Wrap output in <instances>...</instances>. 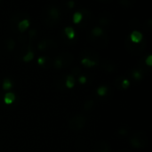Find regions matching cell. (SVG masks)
<instances>
[{"label": "cell", "instance_id": "obj_5", "mask_svg": "<svg viewBox=\"0 0 152 152\" xmlns=\"http://www.w3.org/2000/svg\"><path fill=\"white\" fill-rule=\"evenodd\" d=\"M143 36L142 34V32L138 31V30H134L131 34H130V39L133 43L134 44H139L141 43V41L142 40Z\"/></svg>", "mask_w": 152, "mask_h": 152}, {"label": "cell", "instance_id": "obj_11", "mask_svg": "<svg viewBox=\"0 0 152 152\" xmlns=\"http://www.w3.org/2000/svg\"><path fill=\"white\" fill-rule=\"evenodd\" d=\"M75 85V78L73 75H68L66 79V87L68 89H72Z\"/></svg>", "mask_w": 152, "mask_h": 152}, {"label": "cell", "instance_id": "obj_21", "mask_svg": "<svg viewBox=\"0 0 152 152\" xmlns=\"http://www.w3.org/2000/svg\"><path fill=\"white\" fill-rule=\"evenodd\" d=\"M133 77L136 80V81H140L142 79V73L138 71V70H134L132 73Z\"/></svg>", "mask_w": 152, "mask_h": 152}, {"label": "cell", "instance_id": "obj_2", "mask_svg": "<svg viewBox=\"0 0 152 152\" xmlns=\"http://www.w3.org/2000/svg\"><path fill=\"white\" fill-rule=\"evenodd\" d=\"M145 137H146L145 135L141 136V135H140V133H136L134 134V135L132 136V138L130 139V143H131V145H132L133 147H134V148H136V149L143 148V147L146 145V143H147V142L144 141Z\"/></svg>", "mask_w": 152, "mask_h": 152}, {"label": "cell", "instance_id": "obj_14", "mask_svg": "<svg viewBox=\"0 0 152 152\" xmlns=\"http://www.w3.org/2000/svg\"><path fill=\"white\" fill-rule=\"evenodd\" d=\"M12 88V83L9 79H5L3 82V90H9L10 89Z\"/></svg>", "mask_w": 152, "mask_h": 152}, {"label": "cell", "instance_id": "obj_3", "mask_svg": "<svg viewBox=\"0 0 152 152\" xmlns=\"http://www.w3.org/2000/svg\"><path fill=\"white\" fill-rule=\"evenodd\" d=\"M58 57H60L61 59V61L63 63V66H69L74 60L73 56L69 52H62L58 56Z\"/></svg>", "mask_w": 152, "mask_h": 152}, {"label": "cell", "instance_id": "obj_20", "mask_svg": "<svg viewBox=\"0 0 152 152\" xmlns=\"http://www.w3.org/2000/svg\"><path fill=\"white\" fill-rule=\"evenodd\" d=\"M100 23L102 25H108L110 23V17L109 16H102L100 18Z\"/></svg>", "mask_w": 152, "mask_h": 152}, {"label": "cell", "instance_id": "obj_6", "mask_svg": "<svg viewBox=\"0 0 152 152\" xmlns=\"http://www.w3.org/2000/svg\"><path fill=\"white\" fill-rule=\"evenodd\" d=\"M30 25V22L28 19H23L18 22V30L20 32H24Z\"/></svg>", "mask_w": 152, "mask_h": 152}, {"label": "cell", "instance_id": "obj_12", "mask_svg": "<svg viewBox=\"0 0 152 152\" xmlns=\"http://www.w3.org/2000/svg\"><path fill=\"white\" fill-rule=\"evenodd\" d=\"M103 30H102V28H101V27H95V28H94L93 30H92V31H91V33H92V35L94 36V37H96V38H99V37H101V36H102L103 35Z\"/></svg>", "mask_w": 152, "mask_h": 152}, {"label": "cell", "instance_id": "obj_7", "mask_svg": "<svg viewBox=\"0 0 152 152\" xmlns=\"http://www.w3.org/2000/svg\"><path fill=\"white\" fill-rule=\"evenodd\" d=\"M15 99H16V97H15L14 93H12V92H7L4 96V102L6 105H11V104H12L15 101Z\"/></svg>", "mask_w": 152, "mask_h": 152}, {"label": "cell", "instance_id": "obj_25", "mask_svg": "<svg viewBox=\"0 0 152 152\" xmlns=\"http://www.w3.org/2000/svg\"><path fill=\"white\" fill-rule=\"evenodd\" d=\"M86 81H87V79H86V76H79L78 77V82L79 83H81V84H85L86 82Z\"/></svg>", "mask_w": 152, "mask_h": 152}, {"label": "cell", "instance_id": "obj_16", "mask_svg": "<svg viewBox=\"0 0 152 152\" xmlns=\"http://www.w3.org/2000/svg\"><path fill=\"white\" fill-rule=\"evenodd\" d=\"M107 91H108V88L105 86H101L97 89V94L101 97L105 96L107 94Z\"/></svg>", "mask_w": 152, "mask_h": 152}, {"label": "cell", "instance_id": "obj_26", "mask_svg": "<svg viewBox=\"0 0 152 152\" xmlns=\"http://www.w3.org/2000/svg\"><path fill=\"white\" fill-rule=\"evenodd\" d=\"M75 4H76V3H75V1H74V0H69V1L67 3V6H68L69 9H71V8H74Z\"/></svg>", "mask_w": 152, "mask_h": 152}, {"label": "cell", "instance_id": "obj_17", "mask_svg": "<svg viewBox=\"0 0 152 152\" xmlns=\"http://www.w3.org/2000/svg\"><path fill=\"white\" fill-rule=\"evenodd\" d=\"M94 106V100H87L84 104V109L85 110H91Z\"/></svg>", "mask_w": 152, "mask_h": 152}, {"label": "cell", "instance_id": "obj_9", "mask_svg": "<svg viewBox=\"0 0 152 152\" xmlns=\"http://www.w3.org/2000/svg\"><path fill=\"white\" fill-rule=\"evenodd\" d=\"M81 64H82L84 66H86V67H93V66H94V65H97V63H96L95 61H94V60H92V59H90V58H88V57L83 58V59L81 60Z\"/></svg>", "mask_w": 152, "mask_h": 152}, {"label": "cell", "instance_id": "obj_15", "mask_svg": "<svg viewBox=\"0 0 152 152\" xmlns=\"http://www.w3.org/2000/svg\"><path fill=\"white\" fill-rule=\"evenodd\" d=\"M15 47V41L12 39H7V42H6V47L9 51H12L13 50Z\"/></svg>", "mask_w": 152, "mask_h": 152}, {"label": "cell", "instance_id": "obj_19", "mask_svg": "<svg viewBox=\"0 0 152 152\" xmlns=\"http://www.w3.org/2000/svg\"><path fill=\"white\" fill-rule=\"evenodd\" d=\"M47 45H48V42H47V40H42L41 42H39L38 43V46H37V47H38V49L39 50H41V51H43V50H45L46 47H47Z\"/></svg>", "mask_w": 152, "mask_h": 152}, {"label": "cell", "instance_id": "obj_13", "mask_svg": "<svg viewBox=\"0 0 152 152\" xmlns=\"http://www.w3.org/2000/svg\"><path fill=\"white\" fill-rule=\"evenodd\" d=\"M33 58H34V53H33V51L28 50V51L26 53V55L23 56L22 60H23L25 63H28V62H30L31 60H33Z\"/></svg>", "mask_w": 152, "mask_h": 152}, {"label": "cell", "instance_id": "obj_27", "mask_svg": "<svg viewBox=\"0 0 152 152\" xmlns=\"http://www.w3.org/2000/svg\"><path fill=\"white\" fill-rule=\"evenodd\" d=\"M36 34H37L36 30H29V36H30V38L35 37V36H36Z\"/></svg>", "mask_w": 152, "mask_h": 152}, {"label": "cell", "instance_id": "obj_24", "mask_svg": "<svg viewBox=\"0 0 152 152\" xmlns=\"http://www.w3.org/2000/svg\"><path fill=\"white\" fill-rule=\"evenodd\" d=\"M145 63H146V65H148V66H151L152 65V56L151 55H149L148 56V57L146 58V60H145Z\"/></svg>", "mask_w": 152, "mask_h": 152}, {"label": "cell", "instance_id": "obj_29", "mask_svg": "<svg viewBox=\"0 0 152 152\" xmlns=\"http://www.w3.org/2000/svg\"><path fill=\"white\" fill-rule=\"evenodd\" d=\"M101 152H108V151H102Z\"/></svg>", "mask_w": 152, "mask_h": 152}, {"label": "cell", "instance_id": "obj_1", "mask_svg": "<svg viewBox=\"0 0 152 152\" xmlns=\"http://www.w3.org/2000/svg\"><path fill=\"white\" fill-rule=\"evenodd\" d=\"M86 118L82 115H76L72 116L68 123L69 129L73 131H79L83 129L86 126Z\"/></svg>", "mask_w": 152, "mask_h": 152}, {"label": "cell", "instance_id": "obj_4", "mask_svg": "<svg viewBox=\"0 0 152 152\" xmlns=\"http://www.w3.org/2000/svg\"><path fill=\"white\" fill-rule=\"evenodd\" d=\"M47 14H48V18L53 22L58 21V19L60 18V11L56 7H51L48 10Z\"/></svg>", "mask_w": 152, "mask_h": 152}, {"label": "cell", "instance_id": "obj_28", "mask_svg": "<svg viewBox=\"0 0 152 152\" xmlns=\"http://www.w3.org/2000/svg\"><path fill=\"white\" fill-rule=\"evenodd\" d=\"M118 133H119V134H121V135H125V134H126V130L125 128H121V129L118 130Z\"/></svg>", "mask_w": 152, "mask_h": 152}, {"label": "cell", "instance_id": "obj_23", "mask_svg": "<svg viewBox=\"0 0 152 152\" xmlns=\"http://www.w3.org/2000/svg\"><path fill=\"white\" fill-rule=\"evenodd\" d=\"M45 62H46V57H45V56H40L37 59V64L41 66H43L45 64Z\"/></svg>", "mask_w": 152, "mask_h": 152}, {"label": "cell", "instance_id": "obj_22", "mask_svg": "<svg viewBox=\"0 0 152 152\" xmlns=\"http://www.w3.org/2000/svg\"><path fill=\"white\" fill-rule=\"evenodd\" d=\"M121 86H122V88H123L124 90L128 89V88H129V86H130V81H129L128 79H124V80L122 81V84H121Z\"/></svg>", "mask_w": 152, "mask_h": 152}, {"label": "cell", "instance_id": "obj_8", "mask_svg": "<svg viewBox=\"0 0 152 152\" xmlns=\"http://www.w3.org/2000/svg\"><path fill=\"white\" fill-rule=\"evenodd\" d=\"M64 33H65V35L67 36V38L69 39H75V37H76V32H75V30H74V29L72 28V27H70V26H69V27H66L65 29H64Z\"/></svg>", "mask_w": 152, "mask_h": 152}, {"label": "cell", "instance_id": "obj_18", "mask_svg": "<svg viewBox=\"0 0 152 152\" xmlns=\"http://www.w3.org/2000/svg\"><path fill=\"white\" fill-rule=\"evenodd\" d=\"M54 67L56 68V69H61V68H62L63 67V63H62V61H61V59L60 58V57H56L55 58V60H54Z\"/></svg>", "mask_w": 152, "mask_h": 152}, {"label": "cell", "instance_id": "obj_10", "mask_svg": "<svg viewBox=\"0 0 152 152\" xmlns=\"http://www.w3.org/2000/svg\"><path fill=\"white\" fill-rule=\"evenodd\" d=\"M83 13L81 12H76L74 14H73V17H72V21L75 24H78L82 22L83 20Z\"/></svg>", "mask_w": 152, "mask_h": 152}]
</instances>
